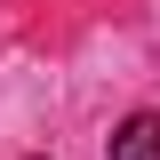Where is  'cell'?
Listing matches in <instances>:
<instances>
[{"label":"cell","instance_id":"1","mask_svg":"<svg viewBox=\"0 0 160 160\" xmlns=\"http://www.w3.org/2000/svg\"><path fill=\"white\" fill-rule=\"evenodd\" d=\"M104 160H160V112H128L112 128V152Z\"/></svg>","mask_w":160,"mask_h":160}]
</instances>
